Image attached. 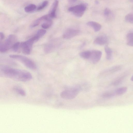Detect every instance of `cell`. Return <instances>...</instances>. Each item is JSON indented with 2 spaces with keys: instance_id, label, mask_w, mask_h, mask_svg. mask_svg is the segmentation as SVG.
<instances>
[{
  "instance_id": "obj_12",
  "label": "cell",
  "mask_w": 133,
  "mask_h": 133,
  "mask_svg": "<svg viewBox=\"0 0 133 133\" xmlns=\"http://www.w3.org/2000/svg\"><path fill=\"white\" fill-rule=\"evenodd\" d=\"M87 25L92 28L95 32L99 31L101 29V25L99 23L94 21H90L87 23Z\"/></svg>"
},
{
  "instance_id": "obj_14",
  "label": "cell",
  "mask_w": 133,
  "mask_h": 133,
  "mask_svg": "<svg viewBox=\"0 0 133 133\" xmlns=\"http://www.w3.org/2000/svg\"><path fill=\"white\" fill-rule=\"evenodd\" d=\"M127 90V88L126 87H122L116 89L114 91L116 95H121L125 93Z\"/></svg>"
},
{
  "instance_id": "obj_27",
  "label": "cell",
  "mask_w": 133,
  "mask_h": 133,
  "mask_svg": "<svg viewBox=\"0 0 133 133\" xmlns=\"http://www.w3.org/2000/svg\"><path fill=\"white\" fill-rule=\"evenodd\" d=\"M48 2L47 1H44L41 5L38 7L37 10L38 11L41 10L45 8L48 5Z\"/></svg>"
},
{
  "instance_id": "obj_30",
  "label": "cell",
  "mask_w": 133,
  "mask_h": 133,
  "mask_svg": "<svg viewBox=\"0 0 133 133\" xmlns=\"http://www.w3.org/2000/svg\"><path fill=\"white\" fill-rule=\"evenodd\" d=\"M4 38V34L2 32H0V40H3Z\"/></svg>"
},
{
  "instance_id": "obj_8",
  "label": "cell",
  "mask_w": 133,
  "mask_h": 133,
  "mask_svg": "<svg viewBox=\"0 0 133 133\" xmlns=\"http://www.w3.org/2000/svg\"><path fill=\"white\" fill-rule=\"evenodd\" d=\"M108 38L107 36L102 35L98 36L95 39L94 43L96 45L102 46L108 43Z\"/></svg>"
},
{
  "instance_id": "obj_18",
  "label": "cell",
  "mask_w": 133,
  "mask_h": 133,
  "mask_svg": "<svg viewBox=\"0 0 133 133\" xmlns=\"http://www.w3.org/2000/svg\"><path fill=\"white\" fill-rule=\"evenodd\" d=\"M116 95L114 92H108L103 93L101 96L105 99H109L114 97Z\"/></svg>"
},
{
  "instance_id": "obj_20",
  "label": "cell",
  "mask_w": 133,
  "mask_h": 133,
  "mask_svg": "<svg viewBox=\"0 0 133 133\" xmlns=\"http://www.w3.org/2000/svg\"><path fill=\"white\" fill-rule=\"evenodd\" d=\"M46 21L42 25V28L44 29L49 28L52 24V21L51 19L45 21Z\"/></svg>"
},
{
  "instance_id": "obj_4",
  "label": "cell",
  "mask_w": 133,
  "mask_h": 133,
  "mask_svg": "<svg viewBox=\"0 0 133 133\" xmlns=\"http://www.w3.org/2000/svg\"><path fill=\"white\" fill-rule=\"evenodd\" d=\"M86 9V6L84 4L79 5L70 7L68 10L72 12L76 16L81 17L84 14Z\"/></svg>"
},
{
  "instance_id": "obj_29",
  "label": "cell",
  "mask_w": 133,
  "mask_h": 133,
  "mask_svg": "<svg viewBox=\"0 0 133 133\" xmlns=\"http://www.w3.org/2000/svg\"><path fill=\"white\" fill-rule=\"evenodd\" d=\"M121 67L119 66L114 67L111 68L109 70V72H114L117 71L120 69Z\"/></svg>"
},
{
  "instance_id": "obj_7",
  "label": "cell",
  "mask_w": 133,
  "mask_h": 133,
  "mask_svg": "<svg viewBox=\"0 0 133 133\" xmlns=\"http://www.w3.org/2000/svg\"><path fill=\"white\" fill-rule=\"evenodd\" d=\"M80 32L76 29H69L66 31L63 35V38L66 39L72 38L78 35Z\"/></svg>"
},
{
  "instance_id": "obj_10",
  "label": "cell",
  "mask_w": 133,
  "mask_h": 133,
  "mask_svg": "<svg viewBox=\"0 0 133 133\" xmlns=\"http://www.w3.org/2000/svg\"><path fill=\"white\" fill-rule=\"evenodd\" d=\"M51 19L49 14L44 15L34 21L31 24V27L32 28L35 27L38 25L42 21Z\"/></svg>"
},
{
  "instance_id": "obj_21",
  "label": "cell",
  "mask_w": 133,
  "mask_h": 133,
  "mask_svg": "<svg viewBox=\"0 0 133 133\" xmlns=\"http://www.w3.org/2000/svg\"><path fill=\"white\" fill-rule=\"evenodd\" d=\"M36 8V6L35 5L31 4L25 7L24 8V11L26 12L29 13L34 11Z\"/></svg>"
},
{
  "instance_id": "obj_16",
  "label": "cell",
  "mask_w": 133,
  "mask_h": 133,
  "mask_svg": "<svg viewBox=\"0 0 133 133\" xmlns=\"http://www.w3.org/2000/svg\"><path fill=\"white\" fill-rule=\"evenodd\" d=\"M91 54V51L86 50L81 52L79 54V56L85 59H90Z\"/></svg>"
},
{
  "instance_id": "obj_25",
  "label": "cell",
  "mask_w": 133,
  "mask_h": 133,
  "mask_svg": "<svg viewBox=\"0 0 133 133\" xmlns=\"http://www.w3.org/2000/svg\"><path fill=\"white\" fill-rule=\"evenodd\" d=\"M46 31L44 29H40L37 32L36 34L40 39L46 33Z\"/></svg>"
},
{
  "instance_id": "obj_28",
  "label": "cell",
  "mask_w": 133,
  "mask_h": 133,
  "mask_svg": "<svg viewBox=\"0 0 133 133\" xmlns=\"http://www.w3.org/2000/svg\"><path fill=\"white\" fill-rule=\"evenodd\" d=\"M111 12L109 8H106L104 11V15L106 17H108L111 14Z\"/></svg>"
},
{
  "instance_id": "obj_33",
  "label": "cell",
  "mask_w": 133,
  "mask_h": 133,
  "mask_svg": "<svg viewBox=\"0 0 133 133\" xmlns=\"http://www.w3.org/2000/svg\"><path fill=\"white\" fill-rule=\"evenodd\" d=\"M130 1H132V2L133 1V0H130Z\"/></svg>"
},
{
  "instance_id": "obj_1",
  "label": "cell",
  "mask_w": 133,
  "mask_h": 133,
  "mask_svg": "<svg viewBox=\"0 0 133 133\" xmlns=\"http://www.w3.org/2000/svg\"><path fill=\"white\" fill-rule=\"evenodd\" d=\"M0 77H7L22 82L29 81L32 78L31 74L27 71L3 65H0Z\"/></svg>"
},
{
  "instance_id": "obj_23",
  "label": "cell",
  "mask_w": 133,
  "mask_h": 133,
  "mask_svg": "<svg viewBox=\"0 0 133 133\" xmlns=\"http://www.w3.org/2000/svg\"><path fill=\"white\" fill-rule=\"evenodd\" d=\"M54 45L49 44L46 45L45 48V51L47 53H49L54 49Z\"/></svg>"
},
{
  "instance_id": "obj_26",
  "label": "cell",
  "mask_w": 133,
  "mask_h": 133,
  "mask_svg": "<svg viewBox=\"0 0 133 133\" xmlns=\"http://www.w3.org/2000/svg\"><path fill=\"white\" fill-rule=\"evenodd\" d=\"M7 50L4 43L0 42V52H5Z\"/></svg>"
},
{
  "instance_id": "obj_3",
  "label": "cell",
  "mask_w": 133,
  "mask_h": 133,
  "mask_svg": "<svg viewBox=\"0 0 133 133\" xmlns=\"http://www.w3.org/2000/svg\"><path fill=\"white\" fill-rule=\"evenodd\" d=\"M10 58L20 61L26 67L32 70L36 69L37 66L35 63L29 58L20 55H11Z\"/></svg>"
},
{
  "instance_id": "obj_13",
  "label": "cell",
  "mask_w": 133,
  "mask_h": 133,
  "mask_svg": "<svg viewBox=\"0 0 133 133\" xmlns=\"http://www.w3.org/2000/svg\"><path fill=\"white\" fill-rule=\"evenodd\" d=\"M127 44L129 46L132 47L133 46V32H129L127 35Z\"/></svg>"
},
{
  "instance_id": "obj_17",
  "label": "cell",
  "mask_w": 133,
  "mask_h": 133,
  "mask_svg": "<svg viewBox=\"0 0 133 133\" xmlns=\"http://www.w3.org/2000/svg\"><path fill=\"white\" fill-rule=\"evenodd\" d=\"M13 90L17 94L22 96H24L26 95L25 92L24 90L20 87L15 86L14 87Z\"/></svg>"
},
{
  "instance_id": "obj_19",
  "label": "cell",
  "mask_w": 133,
  "mask_h": 133,
  "mask_svg": "<svg viewBox=\"0 0 133 133\" xmlns=\"http://www.w3.org/2000/svg\"><path fill=\"white\" fill-rule=\"evenodd\" d=\"M125 77L123 76L116 80L111 83V85L114 86H118L121 84L124 80Z\"/></svg>"
},
{
  "instance_id": "obj_24",
  "label": "cell",
  "mask_w": 133,
  "mask_h": 133,
  "mask_svg": "<svg viewBox=\"0 0 133 133\" xmlns=\"http://www.w3.org/2000/svg\"><path fill=\"white\" fill-rule=\"evenodd\" d=\"M125 19L127 22L131 23H133V14L132 13H130L125 16Z\"/></svg>"
},
{
  "instance_id": "obj_11",
  "label": "cell",
  "mask_w": 133,
  "mask_h": 133,
  "mask_svg": "<svg viewBox=\"0 0 133 133\" xmlns=\"http://www.w3.org/2000/svg\"><path fill=\"white\" fill-rule=\"evenodd\" d=\"M21 50L24 54L29 55L30 54L32 49L25 42H21Z\"/></svg>"
},
{
  "instance_id": "obj_9",
  "label": "cell",
  "mask_w": 133,
  "mask_h": 133,
  "mask_svg": "<svg viewBox=\"0 0 133 133\" xmlns=\"http://www.w3.org/2000/svg\"><path fill=\"white\" fill-rule=\"evenodd\" d=\"M58 5L59 2L57 1H56L52 4L48 14L51 19L55 18L56 17V12Z\"/></svg>"
},
{
  "instance_id": "obj_32",
  "label": "cell",
  "mask_w": 133,
  "mask_h": 133,
  "mask_svg": "<svg viewBox=\"0 0 133 133\" xmlns=\"http://www.w3.org/2000/svg\"><path fill=\"white\" fill-rule=\"evenodd\" d=\"M95 3L96 4H98L99 3V2L97 1H95Z\"/></svg>"
},
{
  "instance_id": "obj_5",
  "label": "cell",
  "mask_w": 133,
  "mask_h": 133,
  "mask_svg": "<svg viewBox=\"0 0 133 133\" xmlns=\"http://www.w3.org/2000/svg\"><path fill=\"white\" fill-rule=\"evenodd\" d=\"M102 56V52L100 51L92 50L91 51V55L89 59L93 63L95 64L100 60Z\"/></svg>"
},
{
  "instance_id": "obj_22",
  "label": "cell",
  "mask_w": 133,
  "mask_h": 133,
  "mask_svg": "<svg viewBox=\"0 0 133 133\" xmlns=\"http://www.w3.org/2000/svg\"><path fill=\"white\" fill-rule=\"evenodd\" d=\"M12 49L15 52H18L21 50V42H17L13 46Z\"/></svg>"
},
{
  "instance_id": "obj_31",
  "label": "cell",
  "mask_w": 133,
  "mask_h": 133,
  "mask_svg": "<svg viewBox=\"0 0 133 133\" xmlns=\"http://www.w3.org/2000/svg\"><path fill=\"white\" fill-rule=\"evenodd\" d=\"M70 2H75L77 0H69Z\"/></svg>"
},
{
  "instance_id": "obj_15",
  "label": "cell",
  "mask_w": 133,
  "mask_h": 133,
  "mask_svg": "<svg viewBox=\"0 0 133 133\" xmlns=\"http://www.w3.org/2000/svg\"><path fill=\"white\" fill-rule=\"evenodd\" d=\"M105 50L106 54V58L108 60H111L112 57V49L108 46H106L105 47Z\"/></svg>"
},
{
  "instance_id": "obj_6",
  "label": "cell",
  "mask_w": 133,
  "mask_h": 133,
  "mask_svg": "<svg viewBox=\"0 0 133 133\" xmlns=\"http://www.w3.org/2000/svg\"><path fill=\"white\" fill-rule=\"evenodd\" d=\"M16 41L17 38L15 36L11 34L8 36L4 42L8 50L12 49L14 45L17 42Z\"/></svg>"
},
{
  "instance_id": "obj_2",
  "label": "cell",
  "mask_w": 133,
  "mask_h": 133,
  "mask_svg": "<svg viewBox=\"0 0 133 133\" xmlns=\"http://www.w3.org/2000/svg\"><path fill=\"white\" fill-rule=\"evenodd\" d=\"M81 91V86H73L63 91L60 94V96L64 99H72L76 97Z\"/></svg>"
}]
</instances>
